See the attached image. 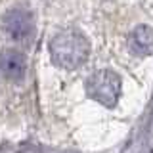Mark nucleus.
Segmentation results:
<instances>
[{
	"label": "nucleus",
	"mask_w": 153,
	"mask_h": 153,
	"mask_svg": "<svg viewBox=\"0 0 153 153\" xmlns=\"http://www.w3.org/2000/svg\"><path fill=\"white\" fill-rule=\"evenodd\" d=\"M50 57L61 69H76L90 56V42L79 31H61L50 40Z\"/></svg>",
	"instance_id": "f257e3e1"
},
{
	"label": "nucleus",
	"mask_w": 153,
	"mask_h": 153,
	"mask_svg": "<svg viewBox=\"0 0 153 153\" xmlns=\"http://www.w3.org/2000/svg\"><path fill=\"white\" fill-rule=\"evenodd\" d=\"M121 76L111 69H100L86 79V94L103 107H115L121 96Z\"/></svg>",
	"instance_id": "f03ea898"
},
{
	"label": "nucleus",
	"mask_w": 153,
	"mask_h": 153,
	"mask_svg": "<svg viewBox=\"0 0 153 153\" xmlns=\"http://www.w3.org/2000/svg\"><path fill=\"white\" fill-rule=\"evenodd\" d=\"M2 29L12 40H29L35 33V16L27 8H12L2 16Z\"/></svg>",
	"instance_id": "7ed1b4c3"
},
{
	"label": "nucleus",
	"mask_w": 153,
	"mask_h": 153,
	"mask_svg": "<svg viewBox=\"0 0 153 153\" xmlns=\"http://www.w3.org/2000/svg\"><path fill=\"white\" fill-rule=\"evenodd\" d=\"M0 73L4 79L12 80V82H19L27 73V57L23 52L16 50V48H8V50L0 52Z\"/></svg>",
	"instance_id": "20e7f679"
},
{
	"label": "nucleus",
	"mask_w": 153,
	"mask_h": 153,
	"mask_svg": "<svg viewBox=\"0 0 153 153\" xmlns=\"http://www.w3.org/2000/svg\"><path fill=\"white\" fill-rule=\"evenodd\" d=\"M128 50L136 57H146L153 54V29L147 25L134 27L128 35Z\"/></svg>",
	"instance_id": "39448f33"
}]
</instances>
